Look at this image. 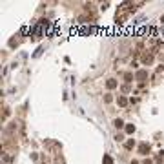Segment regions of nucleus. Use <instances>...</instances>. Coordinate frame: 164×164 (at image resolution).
I'll return each instance as SVG.
<instances>
[{"label":"nucleus","instance_id":"f8f14e48","mask_svg":"<svg viewBox=\"0 0 164 164\" xmlns=\"http://www.w3.org/2000/svg\"><path fill=\"white\" fill-rule=\"evenodd\" d=\"M130 102H131V104H137L139 98H137V97H131V98H130Z\"/></svg>","mask_w":164,"mask_h":164},{"label":"nucleus","instance_id":"dca6fc26","mask_svg":"<svg viewBox=\"0 0 164 164\" xmlns=\"http://www.w3.org/2000/svg\"><path fill=\"white\" fill-rule=\"evenodd\" d=\"M130 164H139V160H131V162H130Z\"/></svg>","mask_w":164,"mask_h":164},{"label":"nucleus","instance_id":"1a4fd4ad","mask_svg":"<svg viewBox=\"0 0 164 164\" xmlns=\"http://www.w3.org/2000/svg\"><path fill=\"white\" fill-rule=\"evenodd\" d=\"M133 78H135V77H133L131 73H126V75H124V82H126V84H131Z\"/></svg>","mask_w":164,"mask_h":164},{"label":"nucleus","instance_id":"39448f33","mask_svg":"<svg viewBox=\"0 0 164 164\" xmlns=\"http://www.w3.org/2000/svg\"><path fill=\"white\" fill-rule=\"evenodd\" d=\"M135 78L137 80H144V78H148V71H144V69H140V71H137V75H135Z\"/></svg>","mask_w":164,"mask_h":164},{"label":"nucleus","instance_id":"0eeeda50","mask_svg":"<svg viewBox=\"0 0 164 164\" xmlns=\"http://www.w3.org/2000/svg\"><path fill=\"white\" fill-rule=\"evenodd\" d=\"M124 130H126V133H128V135H133V133H135V124H126V128H124Z\"/></svg>","mask_w":164,"mask_h":164},{"label":"nucleus","instance_id":"f257e3e1","mask_svg":"<svg viewBox=\"0 0 164 164\" xmlns=\"http://www.w3.org/2000/svg\"><path fill=\"white\" fill-rule=\"evenodd\" d=\"M139 153L140 155H148L150 153V144H148V142H140V144H139Z\"/></svg>","mask_w":164,"mask_h":164},{"label":"nucleus","instance_id":"ddd939ff","mask_svg":"<svg viewBox=\"0 0 164 164\" xmlns=\"http://www.w3.org/2000/svg\"><path fill=\"white\" fill-rule=\"evenodd\" d=\"M115 140H117V142H122V140H124V137H122V135H117Z\"/></svg>","mask_w":164,"mask_h":164},{"label":"nucleus","instance_id":"f03ea898","mask_svg":"<svg viewBox=\"0 0 164 164\" xmlns=\"http://www.w3.org/2000/svg\"><path fill=\"white\" fill-rule=\"evenodd\" d=\"M151 62H153V53H144V55H142V64L150 66Z\"/></svg>","mask_w":164,"mask_h":164},{"label":"nucleus","instance_id":"7ed1b4c3","mask_svg":"<svg viewBox=\"0 0 164 164\" xmlns=\"http://www.w3.org/2000/svg\"><path fill=\"white\" fill-rule=\"evenodd\" d=\"M128 102H130V100H128L124 95H119V97H117V104H119L120 108H126V106H128Z\"/></svg>","mask_w":164,"mask_h":164},{"label":"nucleus","instance_id":"9b49d317","mask_svg":"<svg viewBox=\"0 0 164 164\" xmlns=\"http://www.w3.org/2000/svg\"><path fill=\"white\" fill-rule=\"evenodd\" d=\"M155 162H157V164H162V162H164V157H162V155H159V157L155 159Z\"/></svg>","mask_w":164,"mask_h":164},{"label":"nucleus","instance_id":"2eb2a0df","mask_svg":"<svg viewBox=\"0 0 164 164\" xmlns=\"http://www.w3.org/2000/svg\"><path fill=\"white\" fill-rule=\"evenodd\" d=\"M142 164H153V160H150V159H146L144 162H142Z\"/></svg>","mask_w":164,"mask_h":164},{"label":"nucleus","instance_id":"9d476101","mask_svg":"<svg viewBox=\"0 0 164 164\" xmlns=\"http://www.w3.org/2000/svg\"><path fill=\"white\" fill-rule=\"evenodd\" d=\"M104 102H106V104L113 102V95H111V93H106V95H104Z\"/></svg>","mask_w":164,"mask_h":164},{"label":"nucleus","instance_id":"f3484780","mask_svg":"<svg viewBox=\"0 0 164 164\" xmlns=\"http://www.w3.org/2000/svg\"><path fill=\"white\" fill-rule=\"evenodd\" d=\"M160 22H164V15H162V16H160Z\"/></svg>","mask_w":164,"mask_h":164},{"label":"nucleus","instance_id":"423d86ee","mask_svg":"<svg viewBox=\"0 0 164 164\" xmlns=\"http://www.w3.org/2000/svg\"><path fill=\"white\" fill-rule=\"evenodd\" d=\"M113 126H115L117 130H122V128H126V126H124V120H122V119H115V120H113Z\"/></svg>","mask_w":164,"mask_h":164},{"label":"nucleus","instance_id":"20e7f679","mask_svg":"<svg viewBox=\"0 0 164 164\" xmlns=\"http://www.w3.org/2000/svg\"><path fill=\"white\" fill-rule=\"evenodd\" d=\"M117 86H119V82H117L115 78H108V80H106V88H108V89H115Z\"/></svg>","mask_w":164,"mask_h":164},{"label":"nucleus","instance_id":"4468645a","mask_svg":"<svg viewBox=\"0 0 164 164\" xmlns=\"http://www.w3.org/2000/svg\"><path fill=\"white\" fill-rule=\"evenodd\" d=\"M122 91H126V93H128V91H130V84H126V86H122Z\"/></svg>","mask_w":164,"mask_h":164},{"label":"nucleus","instance_id":"6e6552de","mask_svg":"<svg viewBox=\"0 0 164 164\" xmlns=\"http://www.w3.org/2000/svg\"><path fill=\"white\" fill-rule=\"evenodd\" d=\"M124 146H126V150H133V148H135V140H133V139H128Z\"/></svg>","mask_w":164,"mask_h":164}]
</instances>
